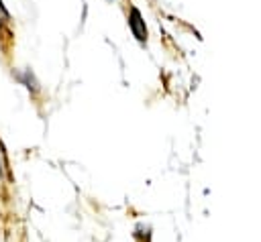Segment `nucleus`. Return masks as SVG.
I'll list each match as a JSON object with an SVG mask.
<instances>
[{"label":"nucleus","instance_id":"f257e3e1","mask_svg":"<svg viewBox=\"0 0 261 242\" xmlns=\"http://www.w3.org/2000/svg\"><path fill=\"white\" fill-rule=\"evenodd\" d=\"M130 31L135 33V37H137L139 41H145V39H147V28H145V24L141 22V12H139L137 8L130 10Z\"/></svg>","mask_w":261,"mask_h":242},{"label":"nucleus","instance_id":"7ed1b4c3","mask_svg":"<svg viewBox=\"0 0 261 242\" xmlns=\"http://www.w3.org/2000/svg\"><path fill=\"white\" fill-rule=\"evenodd\" d=\"M0 177H4V159L0 155Z\"/></svg>","mask_w":261,"mask_h":242},{"label":"nucleus","instance_id":"f03ea898","mask_svg":"<svg viewBox=\"0 0 261 242\" xmlns=\"http://www.w3.org/2000/svg\"><path fill=\"white\" fill-rule=\"evenodd\" d=\"M6 20H10V14H8V10L4 8V4L0 0V22H6Z\"/></svg>","mask_w":261,"mask_h":242}]
</instances>
